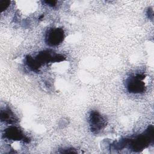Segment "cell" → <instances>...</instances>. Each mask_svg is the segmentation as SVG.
<instances>
[{
    "instance_id": "5",
    "label": "cell",
    "mask_w": 154,
    "mask_h": 154,
    "mask_svg": "<svg viewBox=\"0 0 154 154\" xmlns=\"http://www.w3.org/2000/svg\"><path fill=\"white\" fill-rule=\"evenodd\" d=\"M153 133L150 134V135H149V133L147 134L148 135H140L137 138H136L134 140L132 141V148L134 150H137V149L140 150L145 147L149 143V141H150L149 136L153 135Z\"/></svg>"
},
{
    "instance_id": "1",
    "label": "cell",
    "mask_w": 154,
    "mask_h": 154,
    "mask_svg": "<svg viewBox=\"0 0 154 154\" xmlns=\"http://www.w3.org/2000/svg\"><path fill=\"white\" fill-rule=\"evenodd\" d=\"M145 76L141 74H137L129 78L127 80V88L128 91L133 93H140L144 92L146 90V86L143 80Z\"/></svg>"
},
{
    "instance_id": "3",
    "label": "cell",
    "mask_w": 154,
    "mask_h": 154,
    "mask_svg": "<svg viewBox=\"0 0 154 154\" xmlns=\"http://www.w3.org/2000/svg\"><path fill=\"white\" fill-rule=\"evenodd\" d=\"M90 123L91 131L97 133L105 126L106 120L98 112L93 111L90 116Z\"/></svg>"
},
{
    "instance_id": "4",
    "label": "cell",
    "mask_w": 154,
    "mask_h": 154,
    "mask_svg": "<svg viewBox=\"0 0 154 154\" xmlns=\"http://www.w3.org/2000/svg\"><path fill=\"white\" fill-rule=\"evenodd\" d=\"M4 136L5 138L10 140H21L25 142H29V139L25 137L22 131L15 126H11L6 129L4 131Z\"/></svg>"
},
{
    "instance_id": "8",
    "label": "cell",
    "mask_w": 154,
    "mask_h": 154,
    "mask_svg": "<svg viewBox=\"0 0 154 154\" xmlns=\"http://www.w3.org/2000/svg\"><path fill=\"white\" fill-rule=\"evenodd\" d=\"M10 4V2L8 1H0V5L3 6L2 10H4L5 9H6L8 7Z\"/></svg>"
},
{
    "instance_id": "2",
    "label": "cell",
    "mask_w": 154,
    "mask_h": 154,
    "mask_svg": "<svg viewBox=\"0 0 154 154\" xmlns=\"http://www.w3.org/2000/svg\"><path fill=\"white\" fill-rule=\"evenodd\" d=\"M64 39V31L63 29L55 28L50 29L46 34L45 41L47 45L51 46L60 45Z\"/></svg>"
},
{
    "instance_id": "6",
    "label": "cell",
    "mask_w": 154,
    "mask_h": 154,
    "mask_svg": "<svg viewBox=\"0 0 154 154\" xmlns=\"http://www.w3.org/2000/svg\"><path fill=\"white\" fill-rule=\"evenodd\" d=\"M1 121L6 122L8 123H12L16 122V119L14 114L10 109L2 110L1 111Z\"/></svg>"
},
{
    "instance_id": "9",
    "label": "cell",
    "mask_w": 154,
    "mask_h": 154,
    "mask_svg": "<svg viewBox=\"0 0 154 154\" xmlns=\"http://www.w3.org/2000/svg\"><path fill=\"white\" fill-rule=\"evenodd\" d=\"M45 2L52 7L55 6L57 4V1H45Z\"/></svg>"
},
{
    "instance_id": "7",
    "label": "cell",
    "mask_w": 154,
    "mask_h": 154,
    "mask_svg": "<svg viewBox=\"0 0 154 154\" xmlns=\"http://www.w3.org/2000/svg\"><path fill=\"white\" fill-rule=\"evenodd\" d=\"M26 63L29 66V67L31 69H32L33 71L37 70L41 66L40 64L38 63V61L35 59L33 58L30 56H28L26 57Z\"/></svg>"
}]
</instances>
